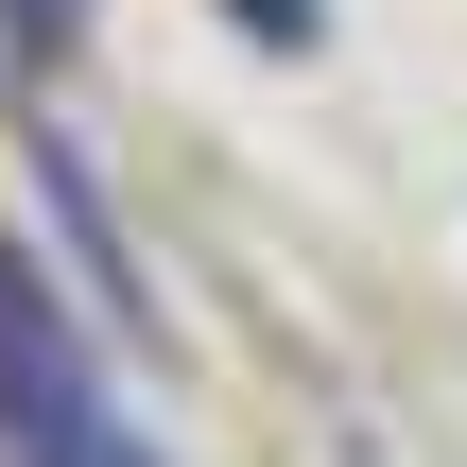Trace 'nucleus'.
<instances>
[{
	"label": "nucleus",
	"instance_id": "obj_1",
	"mask_svg": "<svg viewBox=\"0 0 467 467\" xmlns=\"http://www.w3.org/2000/svg\"><path fill=\"white\" fill-rule=\"evenodd\" d=\"M87 399H104V381H87V347H69L52 277H35V260L0 243V433L35 451V433H52V416H87Z\"/></svg>",
	"mask_w": 467,
	"mask_h": 467
},
{
	"label": "nucleus",
	"instance_id": "obj_2",
	"mask_svg": "<svg viewBox=\"0 0 467 467\" xmlns=\"http://www.w3.org/2000/svg\"><path fill=\"white\" fill-rule=\"evenodd\" d=\"M17 467H156V451L121 433V399H87V416H52V433H35Z\"/></svg>",
	"mask_w": 467,
	"mask_h": 467
},
{
	"label": "nucleus",
	"instance_id": "obj_3",
	"mask_svg": "<svg viewBox=\"0 0 467 467\" xmlns=\"http://www.w3.org/2000/svg\"><path fill=\"white\" fill-rule=\"evenodd\" d=\"M0 35H35V52H52V35H69V0H0Z\"/></svg>",
	"mask_w": 467,
	"mask_h": 467
},
{
	"label": "nucleus",
	"instance_id": "obj_4",
	"mask_svg": "<svg viewBox=\"0 0 467 467\" xmlns=\"http://www.w3.org/2000/svg\"><path fill=\"white\" fill-rule=\"evenodd\" d=\"M243 35H312V0H243Z\"/></svg>",
	"mask_w": 467,
	"mask_h": 467
}]
</instances>
